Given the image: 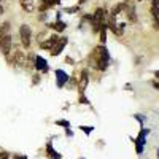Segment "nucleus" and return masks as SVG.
Listing matches in <instances>:
<instances>
[{
    "label": "nucleus",
    "instance_id": "bb28decb",
    "mask_svg": "<svg viewBox=\"0 0 159 159\" xmlns=\"http://www.w3.org/2000/svg\"><path fill=\"white\" fill-rule=\"evenodd\" d=\"M154 76H157V78H159V70H156V72H154Z\"/></svg>",
    "mask_w": 159,
    "mask_h": 159
},
{
    "label": "nucleus",
    "instance_id": "c85d7f7f",
    "mask_svg": "<svg viewBox=\"0 0 159 159\" xmlns=\"http://www.w3.org/2000/svg\"><path fill=\"white\" fill-rule=\"evenodd\" d=\"M157 157H159V150H157Z\"/></svg>",
    "mask_w": 159,
    "mask_h": 159
},
{
    "label": "nucleus",
    "instance_id": "6ab92c4d",
    "mask_svg": "<svg viewBox=\"0 0 159 159\" xmlns=\"http://www.w3.org/2000/svg\"><path fill=\"white\" fill-rule=\"evenodd\" d=\"M81 129L86 132V134H89V132H92V127H88V126H81Z\"/></svg>",
    "mask_w": 159,
    "mask_h": 159
},
{
    "label": "nucleus",
    "instance_id": "4be33fe9",
    "mask_svg": "<svg viewBox=\"0 0 159 159\" xmlns=\"http://www.w3.org/2000/svg\"><path fill=\"white\" fill-rule=\"evenodd\" d=\"M76 10H78V7H73V8H67L65 11H67V13H73V11H76Z\"/></svg>",
    "mask_w": 159,
    "mask_h": 159
},
{
    "label": "nucleus",
    "instance_id": "f8f14e48",
    "mask_svg": "<svg viewBox=\"0 0 159 159\" xmlns=\"http://www.w3.org/2000/svg\"><path fill=\"white\" fill-rule=\"evenodd\" d=\"M49 27L54 29V30H57V32H62V30L65 29V24H64L62 21H57V22H54V24H51Z\"/></svg>",
    "mask_w": 159,
    "mask_h": 159
},
{
    "label": "nucleus",
    "instance_id": "0eeeda50",
    "mask_svg": "<svg viewBox=\"0 0 159 159\" xmlns=\"http://www.w3.org/2000/svg\"><path fill=\"white\" fill-rule=\"evenodd\" d=\"M88 81H89V76H88V70H83L81 72V76H80V81H78V89L80 92H83L88 86Z\"/></svg>",
    "mask_w": 159,
    "mask_h": 159
},
{
    "label": "nucleus",
    "instance_id": "f3484780",
    "mask_svg": "<svg viewBox=\"0 0 159 159\" xmlns=\"http://www.w3.org/2000/svg\"><path fill=\"white\" fill-rule=\"evenodd\" d=\"M151 13H153V16H154V19H156V27L159 29V11L151 8Z\"/></svg>",
    "mask_w": 159,
    "mask_h": 159
},
{
    "label": "nucleus",
    "instance_id": "423d86ee",
    "mask_svg": "<svg viewBox=\"0 0 159 159\" xmlns=\"http://www.w3.org/2000/svg\"><path fill=\"white\" fill-rule=\"evenodd\" d=\"M57 40H59V37L57 35H52V37H49L46 42H42L40 43V48H43V49H52V46H54L56 43H57Z\"/></svg>",
    "mask_w": 159,
    "mask_h": 159
},
{
    "label": "nucleus",
    "instance_id": "39448f33",
    "mask_svg": "<svg viewBox=\"0 0 159 159\" xmlns=\"http://www.w3.org/2000/svg\"><path fill=\"white\" fill-rule=\"evenodd\" d=\"M67 45V37H59V40H57V43L52 46V49L49 51L52 56H59L61 54V51L64 49V46Z\"/></svg>",
    "mask_w": 159,
    "mask_h": 159
},
{
    "label": "nucleus",
    "instance_id": "412c9836",
    "mask_svg": "<svg viewBox=\"0 0 159 159\" xmlns=\"http://www.w3.org/2000/svg\"><path fill=\"white\" fill-rule=\"evenodd\" d=\"M0 159H8V153H0Z\"/></svg>",
    "mask_w": 159,
    "mask_h": 159
},
{
    "label": "nucleus",
    "instance_id": "f257e3e1",
    "mask_svg": "<svg viewBox=\"0 0 159 159\" xmlns=\"http://www.w3.org/2000/svg\"><path fill=\"white\" fill-rule=\"evenodd\" d=\"M92 59L96 62V67L99 70H105L108 67V61H110V56H108V51L105 46H97L92 52Z\"/></svg>",
    "mask_w": 159,
    "mask_h": 159
},
{
    "label": "nucleus",
    "instance_id": "a878e982",
    "mask_svg": "<svg viewBox=\"0 0 159 159\" xmlns=\"http://www.w3.org/2000/svg\"><path fill=\"white\" fill-rule=\"evenodd\" d=\"M2 13H3V7L0 5V16H2Z\"/></svg>",
    "mask_w": 159,
    "mask_h": 159
},
{
    "label": "nucleus",
    "instance_id": "4468645a",
    "mask_svg": "<svg viewBox=\"0 0 159 159\" xmlns=\"http://www.w3.org/2000/svg\"><path fill=\"white\" fill-rule=\"evenodd\" d=\"M121 10H124V3H119V5H115V7H113V10H111V16L115 18V16H116V15H118V13L121 11Z\"/></svg>",
    "mask_w": 159,
    "mask_h": 159
},
{
    "label": "nucleus",
    "instance_id": "a211bd4d",
    "mask_svg": "<svg viewBox=\"0 0 159 159\" xmlns=\"http://www.w3.org/2000/svg\"><path fill=\"white\" fill-rule=\"evenodd\" d=\"M151 8L159 11V0H153V7H151Z\"/></svg>",
    "mask_w": 159,
    "mask_h": 159
},
{
    "label": "nucleus",
    "instance_id": "20e7f679",
    "mask_svg": "<svg viewBox=\"0 0 159 159\" xmlns=\"http://www.w3.org/2000/svg\"><path fill=\"white\" fill-rule=\"evenodd\" d=\"M11 45H13V40H11V35H10V34L0 38V51H2V54H5V56L10 54Z\"/></svg>",
    "mask_w": 159,
    "mask_h": 159
},
{
    "label": "nucleus",
    "instance_id": "cd10ccee",
    "mask_svg": "<svg viewBox=\"0 0 159 159\" xmlns=\"http://www.w3.org/2000/svg\"><path fill=\"white\" fill-rule=\"evenodd\" d=\"M80 2H81V3H83V2H86V0H80Z\"/></svg>",
    "mask_w": 159,
    "mask_h": 159
},
{
    "label": "nucleus",
    "instance_id": "9b49d317",
    "mask_svg": "<svg viewBox=\"0 0 159 159\" xmlns=\"http://www.w3.org/2000/svg\"><path fill=\"white\" fill-rule=\"evenodd\" d=\"M21 7L24 11L32 13L34 11V0H21Z\"/></svg>",
    "mask_w": 159,
    "mask_h": 159
},
{
    "label": "nucleus",
    "instance_id": "393cba45",
    "mask_svg": "<svg viewBox=\"0 0 159 159\" xmlns=\"http://www.w3.org/2000/svg\"><path fill=\"white\" fill-rule=\"evenodd\" d=\"M15 159H27V157H25V156H16L15 154Z\"/></svg>",
    "mask_w": 159,
    "mask_h": 159
},
{
    "label": "nucleus",
    "instance_id": "aec40b11",
    "mask_svg": "<svg viewBox=\"0 0 159 159\" xmlns=\"http://www.w3.org/2000/svg\"><path fill=\"white\" fill-rule=\"evenodd\" d=\"M59 126H65V127H69V121H57Z\"/></svg>",
    "mask_w": 159,
    "mask_h": 159
},
{
    "label": "nucleus",
    "instance_id": "9d476101",
    "mask_svg": "<svg viewBox=\"0 0 159 159\" xmlns=\"http://www.w3.org/2000/svg\"><path fill=\"white\" fill-rule=\"evenodd\" d=\"M56 75H57V86H64V83L69 80V75L65 73L64 70H56Z\"/></svg>",
    "mask_w": 159,
    "mask_h": 159
},
{
    "label": "nucleus",
    "instance_id": "5701e85b",
    "mask_svg": "<svg viewBox=\"0 0 159 159\" xmlns=\"http://www.w3.org/2000/svg\"><path fill=\"white\" fill-rule=\"evenodd\" d=\"M80 100H81V103H89V102H88V99H86L84 96H81V99H80Z\"/></svg>",
    "mask_w": 159,
    "mask_h": 159
},
{
    "label": "nucleus",
    "instance_id": "1a4fd4ad",
    "mask_svg": "<svg viewBox=\"0 0 159 159\" xmlns=\"http://www.w3.org/2000/svg\"><path fill=\"white\" fill-rule=\"evenodd\" d=\"M124 8H126V13H127V18H129V21H132V22H135V21H137V15H135V8L132 7L130 3H124Z\"/></svg>",
    "mask_w": 159,
    "mask_h": 159
},
{
    "label": "nucleus",
    "instance_id": "ddd939ff",
    "mask_svg": "<svg viewBox=\"0 0 159 159\" xmlns=\"http://www.w3.org/2000/svg\"><path fill=\"white\" fill-rule=\"evenodd\" d=\"M8 32H10V22H3L2 27H0V38L8 35Z\"/></svg>",
    "mask_w": 159,
    "mask_h": 159
},
{
    "label": "nucleus",
    "instance_id": "f03ea898",
    "mask_svg": "<svg viewBox=\"0 0 159 159\" xmlns=\"http://www.w3.org/2000/svg\"><path fill=\"white\" fill-rule=\"evenodd\" d=\"M103 18H105V10L102 8H97L94 16H92V30L94 32H99L103 25Z\"/></svg>",
    "mask_w": 159,
    "mask_h": 159
},
{
    "label": "nucleus",
    "instance_id": "2eb2a0df",
    "mask_svg": "<svg viewBox=\"0 0 159 159\" xmlns=\"http://www.w3.org/2000/svg\"><path fill=\"white\" fill-rule=\"evenodd\" d=\"M105 40H107V25H102V29H100V42L105 43Z\"/></svg>",
    "mask_w": 159,
    "mask_h": 159
},
{
    "label": "nucleus",
    "instance_id": "b1692460",
    "mask_svg": "<svg viewBox=\"0 0 159 159\" xmlns=\"http://www.w3.org/2000/svg\"><path fill=\"white\" fill-rule=\"evenodd\" d=\"M153 86H154V88L159 91V83H157V81H153Z\"/></svg>",
    "mask_w": 159,
    "mask_h": 159
},
{
    "label": "nucleus",
    "instance_id": "dca6fc26",
    "mask_svg": "<svg viewBox=\"0 0 159 159\" xmlns=\"http://www.w3.org/2000/svg\"><path fill=\"white\" fill-rule=\"evenodd\" d=\"M48 154H49V157H56V159H59L61 156L59 154H56V151L51 148V143H48Z\"/></svg>",
    "mask_w": 159,
    "mask_h": 159
},
{
    "label": "nucleus",
    "instance_id": "6e6552de",
    "mask_svg": "<svg viewBox=\"0 0 159 159\" xmlns=\"http://www.w3.org/2000/svg\"><path fill=\"white\" fill-rule=\"evenodd\" d=\"M35 69L40 70V72H48V65H46V61L42 57V56H35Z\"/></svg>",
    "mask_w": 159,
    "mask_h": 159
},
{
    "label": "nucleus",
    "instance_id": "7ed1b4c3",
    "mask_svg": "<svg viewBox=\"0 0 159 159\" xmlns=\"http://www.w3.org/2000/svg\"><path fill=\"white\" fill-rule=\"evenodd\" d=\"M19 35H21V42L25 48L30 46V38H32V32H30V27L27 24H22L21 29H19Z\"/></svg>",
    "mask_w": 159,
    "mask_h": 159
}]
</instances>
